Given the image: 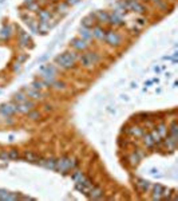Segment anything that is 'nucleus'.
I'll list each match as a JSON object with an SVG mask.
<instances>
[{
	"label": "nucleus",
	"instance_id": "1",
	"mask_svg": "<svg viewBox=\"0 0 178 201\" xmlns=\"http://www.w3.org/2000/svg\"><path fill=\"white\" fill-rule=\"evenodd\" d=\"M75 166H76V162L72 160V158L62 157V158H59V160H56V168L55 169H58L59 172H62V173H66V172H68V170L74 169Z\"/></svg>",
	"mask_w": 178,
	"mask_h": 201
},
{
	"label": "nucleus",
	"instance_id": "2",
	"mask_svg": "<svg viewBox=\"0 0 178 201\" xmlns=\"http://www.w3.org/2000/svg\"><path fill=\"white\" fill-rule=\"evenodd\" d=\"M55 63L58 64V66H60L62 68H64V70H71V68L75 67V62H74L72 59L68 58L66 54L56 55L55 56Z\"/></svg>",
	"mask_w": 178,
	"mask_h": 201
},
{
	"label": "nucleus",
	"instance_id": "3",
	"mask_svg": "<svg viewBox=\"0 0 178 201\" xmlns=\"http://www.w3.org/2000/svg\"><path fill=\"white\" fill-rule=\"evenodd\" d=\"M105 40L107 42L110 46H114L118 47L121 43H122V36L118 34V32L114 31H107L106 32V36H105Z\"/></svg>",
	"mask_w": 178,
	"mask_h": 201
},
{
	"label": "nucleus",
	"instance_id": "4",
	"mask_svg": "<svg viewBox=\"0 0 178 201\" xmlns=\"http://www.w3.org/2000/svg\"><path fill=\"white\" fill-rule=\"evenodd\" d=\"M40 73L43 76H55L58 74V70L54 64H44L40 67Z\"/></svg>",
	"mask_w": 178,
	"mask_h": 201
},
{
	"label": "nucleus",
	"instance_id": "5",
	"mask_svg": "<svg viewBox=\"0 0 178 201\" xmlns=\"http://www.w3.org/2000/svg\"><path fill=\"white\" fill-rule=\"evenodd\" d=\"M71 46L75 50H78V51H85V50H87L88 43L86 40H83L82 38H74L71 40Z\"/></svg>",
	"mask_w": 178,
	"mask_h": 201
},
{
	"label": "nucleus",
	"instance_id": "6",
	"mask_svg": "<svg viewBox=\"0 0 178 201\" xmlns=\"http://www.w3.org/2000/svg\"><path fill=\"white\" fill-rule=\"evenodd\" d=\"M126 4H127V8H130L131 11L137 12V14H142L145 12V7L142 4H139L137 0H126Z\"/></svg>",
	"mask_w": 178,
	"mask_h": 201
},
{
	"label": "nucleus",
	"instance_id": "7",
	"mask_svg": "<svg viewBox=\"0 0 178 201\" xmlns=\"http://www.w3.org/2000/svg\"><path fill=\"white\" fill-rule=\"evenodd\" d=\"M16 111H18V106L12 105V103H7V105H3L1 107H0V113L3 114V115H6V117L14 115Z\"/></svg>",
	"mask_w": 178,
	"mask_h": 201
},
{
	"label": "nucleus",
	"instance_id": "8",
	"mask_svg": "<svg viewBox=\"0 0 178 201\" xmlns=\"http://www.w3.org/2000/svg\"><path fill=\"white\" fill-rule=\"evenodd\" d=\"M18 111H20V113H29L31 110H34V107H35V103L31 102V101H24V102L22 103H18Z\"/></svg>",
	"mask_w": 178,
	"mask_h": 201
},
{
	"label": "nucleus",
	"instance_id": "9",
	"mask_svg": "<svg viewBox=\"0 0 178 201\" xmlns=\"http://www.w3.org/2000/svg\"><path fill=\"white\" fill-rule=\"evenodd\" d=\"M95 15L94 14H90L87 15V16H85V18L82 19V27H86V28H93V27H95Z\"/></svg>",
	"mask_w": 178,
	"mask_h": 201
},
{
	"label": "nucleus",
	"instance_id": "10",
	"mask_svg": "<svg viewBox=\"0 0 178 201\" xmlns=\"http://www.w3.org/2000/svg\"><path fill=\"white\" fill-rule=\"evenodd\" d=\"M135 187H137V189L139 190V192H142V193H145V192H147V190L150 189V182L149 181H146V180H142V178H138L137 181H135Z\"/></svg>",
	"mask_w": 178,
	"mask_h": 201
},
{
	"label": "nucleus",
	"instance_id": "11",
	"mask_svg": "<svg viewBox=\"0 0 178 201\" xmlns=\"http://www.w3.org/2000/svg\"><path fill=\"white\" fill-rule=\"evenodd\" d=\"M79 35H80V38H82L83 40H86V42L91 40V39L94 38L93 30H91V28H86V27H80V30H79Z\"/></svg>",
	"mask_w": 178,
	"mask_h": 201
},
{
	"label": "nucleus",
	"instance_id": "12",
	"mask_svg": "<svg viewBox=\"0 0 178 201\" xmlns=\"http://www.w3.org/2000/svg\"><path fill=\"white\" fill-rule=\"evenodd\" d=\"M24 91L27 93V95L31 97V98L34 99H43V94L40 93V90H35V89H32V87H24Z\"/></svg>",
	"mask_w": 178,
	"mask_h": 201
},
{
	"label": "nucleus",
	"instance_id": "13",
	"mask_svg": "<svg viewBox=\"0 0 178 201\" xmlns=\"http://www.w3.org/2000/svg\"><path fill=\"white\" fill-rule=\"evenodd\" d=\"M108 23L113 24V26H122L123 24V19L121 15H118L117 12H114V14L108 15Z\"/></svg>",
	"mask_w": 178,
	"mask_h": 201
},
{
	"label": "nucleus",
	"instance_id": "14",
	"mask_svg": "<svg viewBox=\"0 0 178 201\" xmlns=\"http://www.w3.org/2000/svg\"><path fill=\"white\" fill-rule=\"evenodd\" d=\"M79 62H80V64H82L83 67H86V68H91V67L94 66L93 61H91L90 56L87 55V53L83 54L82 56H79Z\"/></svg>",
	"mask_w": 178,
	"mask_h": 201
},
{
	"label": "nucleus",
	"instance_id": "15",
	"mask_svg": "<svg viewBox=\"0 0 178 201\" xmlns=\"http://www.w3.org/2000/svg\"><path fill=\"white\" fill-rule=\"evenodd\" d=\"M19 196L18 195H14V193H9L4 189H0V200L7 201V200H18Z\"/></svg>",
	"mask_w": 178,
	"mask_h": 201
},
{
	"label": "nucleus",
	"instance_id": "16",
	"mask_svg": "<svg viewBox=\"0 0 178 201\" xmlns=\"http://www.w3.org/2000/svg\"><path fill=\"white\" fill-rule=\"evenodd\" d=\"M88 193H90V197L94 198V200H98V198H102L103 197L102 189H100V188H98V187H93Z\"/></svg>",
	"mask_w": 178,
	"mask_h": 201
},
{
	"label": "nucleus",
	"instance_id": "17",
	"mask_svg": "<svg viewBox=\"0 0 178 201\" xmlns=\"http://www.w3.org/2000/svg\"><path fill=\"white\" fill-rule=\"evenodd\" d=\"M165 192H166V189H165L162 185H159V184L154 185V198H157V200L162 198V196L165 195Z\"/></svg>",
	"mask_w": 178,
	"mask_h": 201
},
{
	"label": "nucleus",
	"instance_id": "18",
	"mask_svg": "<svg viewBox=\"0 0 178 201\" xmlns=\"http://www.w3.org/2000/svg\"><path fill=\"white\" fill-rule=\"evenodd\" d=\"M39 164L43 166H46V168H50V169H55L56 168V160H54V158H47V160H40L39 161Z\"/></svg>",
	"mask_w": 178,
	"mask_h": 201
},
{
	"label": "nucleus",
	"instance_id": "19",
	"mask_svg": "<svg viewBox=\"0 0 178 201\" xmlns=\"http://www.w3.org/2000/svg\"><path fill=\"white\" fill-rule=\"evenodd\" d=\"M93 35L98 39H105L106 36V31L102 28V27H94L93 28Z\"/></svg>",
	"mask_w": 178,
	"mask_h": 201
},
{
	"label": "nucleus",
	"instance_id": "20",
	"mask_svg": "<svg viewBox=\"0 0 178 201\" xmlns=\"http://www.w3.org/2000/svg\"><path fill=\"white\" fill-rule=\"evenodd\" d=\"M19 40H20L22 46H28L29 44V36L26 31H20L19 32Z\"/></svg>",
	"mask_w": 178,
	"mask_h": 201
},
{
	"label": "nucleus",
	"instance_id": "21",
	"mask_svg": "<svg viewBox=\"0 0 178 201\" xmlns=\"http://www.w3.org/2000/svg\"><path fill=\"white\" fill-rule=\"evenodd\" d=\"M95 18L98 19V22H100V23H108V14H106L105 11H98L95 15Z\"/></svg>",
	"mask_w": 178,
	"mask_h": 201
},
{
	"label": "nucleus",
	"instance_id": "22",
	"mask_svg": "<svg viewBox=\"0 0 178 201\" xmlns=\"http://www.w3.org/2000/svg\"><path fill=\"white\" fill-rule=\"evenodd\" d=\"M143 142H145V145L147 146V148H153V146L155 145V142H154V140H153V137H151V134H145L143 135Z\"/></svg>",
	"mask_w": 178,
	"mask_h": 201
},
{
	"label": "nucleus",
	"instance_id": "23",
	"mask_svg": "<svg viewBox=\"0 0 178 201\" xmlns=\"http://www.w3.org/2000/svg\"><path fill=\"white\" fill-rule=\"evenodd\" d=\"M14 101L18 103H22V102H24V101H27V97H26V94L20 91V93H16L14 95Z\"/></svg>",
	"mask_w": 178,
	"mask_h": 201
},
{
	"label": "nucleus",
	"instance_id": "24",
	"mask_svg": "<svg viewBox=\"0 0 178 201\" xmlns=\"http://www.w3.org/2000/svg\"><path fill=\"white\" fill-rule=\"evenodd\" d=\"M24 158H26L27 161H32V162L39 160L38 156H36L35 153H31V152H26V153H24Z\"/></svg>",
	"mask_w": 178,
	"mask_h": 201
},
{
	"label": "nucleus",
	"instance_id": "25",
	"mask_svg": "<svg viewBox=\"0 0 178 201\" xmlns=\"http://www.w3.org/2000/svg\"><path fill=\"white\" fill-rule=\"evenodd\" d=\"M39 16H40V22L43 23H47V20H50V12L48 11H40L39 12Z\"/></svg>",
	"mask_w": 178,
	"mask_h": 201
},
{
	"label": "nucleus",
	"instance_id": "26",
	"mask_svg": "<svg viewBox=\"0 0 178 201\" xmlns=\"http://www.w3.org/2000/svg\"><path fill=\"white\" fill-rule=\"evenodd\" d=\"M127 133L133 134V135H135V137H141L143 134V130L141 128H131L130 130H127Z\"/></svg>",
	"mask_w": 178,
	"mask_h": 201
},
{
	"label": "nucleus",
	"instance_id": "27",
	"mask_svg": "<svg viewBox=\"0 0 178 201\" xmlns=\"http://www.w3.org/2000/svg\"><path fill=\"white\" fill-rule=\"evenodd\" d=\"M44 86H46V85L43 83V81H34V82L31 83V87L35 89V90H42Z\"/></svg>",
	"mask_w": 178,
	"mask_h": 201
},
{
	"label": "nucleus",
	"instance_id": "28",
	"mask_svg": "<svg viewBox=\"0 0 178 201\" xmlns=\"http://www.w3.org/2000/svg\"><path fill=\"white\" fill-rule=\"evenodd\" d=\"M27 114H28V118H31V120H34V121L40 118V113H39V111H35V110H31Z\"/></svg>",
	"mask_w": 178,
	"mask_h": 201
},
{
	"label": "nucleus",
	"instance_id": "29",
	"mask_svg": "<svg viewBox=\"0 0 178 201\" xmlns=\"http://www.w3.org/2000/svg\"><path fill=\"white\" fill-rule=\"evenodd\" d=\"M52 86L56 89V90H64V89H66V83H64V82H59V81L54 82Z\"/></svg>",
	"mask_w": 178,
	"mask_h": 201
},
{
	"label": "nucleus",
	"instance_id": "30",
	"mask_svg": "<svg viewBox=\"0 0 178 201\" xmlns=\"http://www.w3.org/2000/svg\"><path fill=\"white\" fill-rule=\"evenodd\" d=\"M8 158H11V160H18L19 158V152L16 150V149H11L8 153Z\"/></svg>",
	"mask_w": 178,
	"mask_h": 201
},
{
	"label": "nucleus",
	"instance_id": "31",
	"mask_svg": "<svg viewBox=\"0 0 178 201\" xmlns=\"http://www.w3.org/2000/svg\"><path fill=\"white\" fill-rule=\"evenodd\" d=\"M64 54H66V55H67L70 59H72L74 62H76V61H78V59H79V55L75 53V51H66V53H64Z\"/></svg>",
	"mask_w": 178,
	"mask_h": 201
},
{
	"label": "nucleus",
	"instance_id": "32",
	"mask_svg": "<svg viewBox=\"0 0 178 201\" xmlns=\"http://www.w3.org/2000/svg\"><path fill=\"white\" fill-rule=\"evenodd\" d=\"M9 31H11V28H9L8 26H4L3 28H1V36H3L4 39H7V38H9Z\"/></svg>",
	"mask_w": 178,
	"mask_h": 201
},
{
	"label": "nucleus",
	"instance_id": "33",
	"mask_svg": "<svg viewBox=\"0 0 178 201\" xmlns=\"http://www.w3.org/2000/svg\"><path fill=\"white\" fill-rule=\"evenodd\" d=\"M158 134H159V135H162V137H164V135H166V126H165L164 123H161V125L158 126Z\"/></svg>",
	"mask_w": 178,
	"mask_h": 201
},
{
	"label": "nucleus",
	"instance_id": "34",
	"mask_svg": "<svg viewBox=\"0 0 178 201\" xmlns=\"http://www.w3.org/2000/svg\"><path fill=\"white\" fill-rule=\"evenodd\" d=\"M87 55H88V56H90V59H91V61H93V63H94V64H95V63H96V62L99 61V56L96 55V54H95V53H87Z\"/></svg>",
	"mask_w": 178,
	"mask_h": 201
},
{
	"label": "nucleus",
	"instance_id": "35",
	"mask_svg": "<svg viewBox=\"0 0 178 201\" xmlns=\"http://www.w3.org/2000/svg\"><path fill=\"white\" fill-rule=\"evenodd\" d=\"M172 137H177V123L173 122L172 123Z\"/></svg>",
	"mask_w": 178,
	"mask_h": 201
},
{
	"label": "nucleus",
	"instance_id": "36",
	"mask_svg": "<svg viewBox=\"0 0 178 201\" xmlns=\"http://www.w3.org/2000/svg\"><path fill=\"white\" fill-rule=\"evenodd\" d=\"M135 23H137L139 27H143L145 24H146V19H143V18H138L137 20H135Z\"/></svg>",
	"mask_w": 178,
	"mask_h": 201
},
{
	"label": "nucleus",
	"instance_id": "37",
	"mask_svg": "<svg viewBox=\"0 0 178 201\" xmlns=\"http://www.w3.org/2000/svg\"><path fill=\"white\" fill-rule=\"evenodd\" d=\"M138 161H139V158H138L135 154L130 156V162H131V165H137V164H138Z\"/></svg>",
	"mask_w": 178,
	"mask_h": 201
},
{
	"label": "nucleus",
	"instance_id": "38",
	"mask_svg": "<svg viewBox=\"0 0 178 201\" xmlns=\"http://www.w3.org/2000/svg\"><path fill=\"white\" fill-rule=\"evenodd\" d=\"M79 0H68V4H75V3H78Z\"/></svg>",
	"mask_w": 178,
	"mask_h": 201
},
{
	"label": "nucleus",
	"instance_id": "39",
	"mask_svg": "<svg viewBox=\"0 0 178 201\" xmlns=\"http://www.w3.org/2000/svg\"><path fill=\"white\" fill-rule=\"evenodd\" d=\"M35 0H26V4H32Z\"/></svg>",
	"mask_w": 178,
	"mask_h": 201
},
{
	"label": "nucleus",
	"instance_id": "40",
	"mask_svg": "<svg viewBox=\"0 0 178 201\" xmlns=\"http://www.w3.org/2000/svg\"><path fill=\"white\" fill-rule=\"evenodd\" d=\"M19 64H20V63H18V66H15V67H14V70H15V71H16V70H20V66H19Z\"/></svg>",
	"mask_w": 178,
	"mask_h": 201
},
{
	"label": "nucleus",
	"instance_id": "41",
	"mask_svg": "<svg viewBox=\"0 0 178 201\" xmlns=\"http://www.w3.org/2000/svg\"><path fill=\"white\" fill-rule=\"evenodd\" d=\"M27 58V55H23V56H20V59H19V62H23L24 61V59H26Z\"/></svg>",
	"mask_w": 178,
	"mask_h": 201
},
{
	"label": "nucleus",
	"instance_id": "42",
	"mask_svg": "<svg viewBox=\"0 0 178 201\" xmlns=\"http://www.w3.org/2000/svg\"><path fill=\"white\" fill-rule=\"evenodd\" d=\"M44 107H46V110H47V111H48V110H52V109H51V106H50V105H46V106H44Z\"/></svg>",
	"mask_w": 178,
	"mask_h": 201
}]
</instances>
